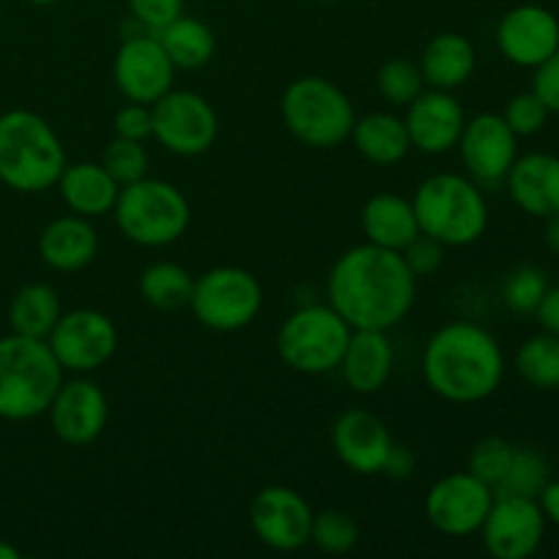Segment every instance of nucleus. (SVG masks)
Instances as JSON below:
<instances>
[{
  "label": "nucleus",
  "mask_w": 559,
  "mask_h": 559,
  "mask_svg": "<svg viewBox=\"0 0 559 559\" xmlns=\"http://www.w3.org/2000/svg\"><path fill=\"white\" fill-rule=\"evenodd\" d=\"M546 227H544V243L546 249L551 251V254L559 257V213H555V216L544 218Z\"/></svg>",
  "instance_id": "49530a36"
},
{
  "label": "nucleus",
  "mask_w": 559,
  "mask_h": 559,
  "mask_svg": "<svg viewBox=\"0 0 559 559\" xmlns=\"http://www.w3.org/2000/svg\"><path fill=\"white\" fill-rule=\"evenodd\" d=\"M194 278L178 262H153L140 276V295L147 306L162 311H175L189 306Z\"/></svg>",
  "instance_id": "c756f323"
},
{
  "label": "nucleus",
  "mask_w": 559,
  "mask_h": 559,
  "mask_svg": "<svg viewBox=\"0 0 559 559\" xmlns=\"http://www.w3.org/2000/svg\"><path fill=\"white\" fill-rule=\"evenodd\" d=\"M131 11V20L145 31L156 33L173 20L183 14V0H126Z\"/></svg>",
  "instance_id": "58836bf2"
},
{
  "label": "nucleus",
  "mask_w": 559,
  "mask_h": 559,
  "mask_svg": "<svg viewBox=\"0 0 559 559\" xmlns=\"http://www.w3.org/2000/svg\"><path fill=\"white\" fill-rule=\"evenodd\" d=\"M551 480L549 462L540 451L535 448H516L511 459V467L502 475V480L497 484L495 495H511V497H530V500H538L544 486Z\"/></svg>",
  "instance_id": "2f4dec72"
},
{
  "label": "nucleus",
  "mask_w": 559,
  "mask_h": 559,
  "mask_svg": "<svg viewBox=\"0 0 559 559\" xmlns=\"http://www.w3.org/2000/svg\"><path fill=\"white\" fill-rule=\"evenodd\" d=\"M156 38L175 69H202L216 55V36L205 22L194 20V16L180 14L178 20L156 31Z\"/></svg>",
  "instance_id": "c85d7f7f"
},
{
  "label": "nucleus",
  "mask_w": 559,
  "mask_h": 559,
  "mask_svg": "<svg viewBox=\"0 0 559 559\" xmlns=\"http://www.w3.org/2000/svg\"><path fill=\"white\" fill-rule=\"evenodd\" d=\"M424 85L426 82L418 63H409V60H388L377 71V91L396 107H407L413 98H418Z\"/></svg>",
  "instance_id": "f704fd0d"
},
{
  "label": "nucleus",
  "mask_w": 559,
  "mask_h": 559,
  "mask_svg": "<svg viewBox=\"0 0 559 559\" xmlns=\"http://www.w3.org/2000/svg\"><path fill=\"white\" fill-rule=\"evenodd\" d=\"M420 371L435 396L467 407L495 396L506 377V355L484 325L451 322L429 338Z\"/></svg>",
  "instance_id": "f03ea898"
},
{
  "label": "nucleus",
  "mask_w": 559,
  "mask_h": 559,
  "mask_svg": "<svg viewBox=\"0 0 559 559\" xmlns=\"http://www.w3.org/2000/svg\"><path fill=\"white\" fill-rule=\"evenodd\" d=\"M349 140L355 142V151L366 162L380 164V167L399 164L413 151L404 118H396L391 112H369L364 118H355Z\"/></svg>",
  "instance_id": "bb28decb"
},
{
  "label": "nucleus",
  "mask_w": 559,
  "mask_h": 559,
  "mask_svg": "<svg viewBox=\"0 0 559 559\" xmlns=\"http://www.w3.org/2000/svg\"><path fill=\"white\" fill-rule=\"evenodd\" d=\"M402 257H404V262H407L409 271H413V276L424 278V276H431V273L440 271L442 260H445V246H442L440 240H435V238H429V235L420 233L418 238H415L413 243L402 251Z\"/></svg>",
  "instance_id": "ea45409f"
},
{
  "label": "nucleus",
  "mask_w": 559,
  "mask_h": 559,
  "mask_svg": "<svg viewBox=\"0 0 559 559\" xmlns=\"http://www.w3.org/2000/svg\"><path fill=\"white\" fill-rule=\"evenodd\" d=\"M47 415L49 426H52L55 437L60 442H66V445H91L107 429V393L93 380H85V377L63 382L55 393Z\"/></svg>",
  "instance_id": "a211bd4d"
},
{
  "label": "nucleus",
  "mask_w": 559,
  "mask_h": 559,
  "mask_svg": "<svg viewBox=\"0 0 559 559\" xmlns=\"http://www.w3.org/2000/svg\"><path fill=\"white\" fill-rule=\"evenodd\" d=\"M189 306L207 331H243L262 311V287L254 273L235 265H218L194 278Z\"/></svg>",
  "instance_id": "1a4fd4ad"
},
{
  "label": "nucleus",
  "mask_w": 559,
  "mask_h": 559,
  "mask_svg": "<svg viewBox=\"0 0 559 559\" xmlns=\"http://www.w3.org/2000/svg\"><path fill=\"white\" fill-rule=\"evenodd\" d=\"M60 298L55 287L44 282L25 284L14 293L9 304V328L11 333H20L27 338H47L52 333L55 322L60 320Z\"/></svg>",
  "instance_id": "cd10ccee"
},
{
  "label": "nucleus",
  "mask_w": 559,
  "mask_h": 559,
  "mask_svg": "<svg viewBox=\"0 0 559 559\" xmlns=\"http://www.w3.org/2000/svg\"><path fill=\"white\" fill-rule=\"evenodd\" d=\"M66 164L63 142L41 115L31 109L0 115V183L20 194H38L58 186Z\"/></svg>",
  "instance_id": "7ed1b4c3"
},
{
  "label": "nucleus",
  "mask_w": 559,
  "mask_h": 559,
  "mask_svg": "<svg viewBox=\"0 0 559 559\" xmlns=\"http://www.w3.org/2000/svg\"><path fill=\"white\" fill-rule=\"evenodd\" d=\"M497 47L508 63L535 69L559 49L557 14L538 3L513 5L497 25Z\"/></svg>",
  "instance_id": "f3484780"
},
{
  "label": "nucleus",
  "mask_w": 559,
  "mask_h": 559,
  "mask_svg": "<svg viewBox=\"0 0 559 559\" xmlns=\"http://www.w3.org/2000/svg\"><path fill=\"white\" fill-rule=\"evenodd\" d=\"M360 227H364L366 243L393 251H404L420 235L413 200L391 194V191H382V194L366 200L364 211H360Z\"/></svg>",
  "instance_id": "b1692460"
},
{
  "label": "nucleus",
  "mask_w": 559,
  "mask_h": 559,
  "mask_svg": "<svg viewBox=\"0 0 559 559\" xmlns=\"http://www.w3.org/2000/svg\"><path fill=\"white\" fill-rule=\"evenodd\" d=\"M47 344L63 371L91 374L112 360L118 349V328L98 309L63 311L47 336Z\"/></svg>",
  "instance_id": "9b49d317"
},
{
  "label": "nucleus",
  "mask_w": 559,
  "mask_h": 559,
  "mask_svg": "<svg viewBox=\"0 0 559 559\" xmlns=\"http://www.w3.org/2000/svg\"><path fill=\"white\" fill-rule=\"evenodd\" d=\"M413 473H415L413 451H407L404 445H396V442H393L391 453H388L385 467H382V475H388V478H393V480H404V478H409Z\"/></svg>",
  "instance_id": "c03bdc74"
},
{
  "label": "nucleus",
  "mask_w": 559,
  "mask_h": 559,
  "mask_svg": "<svg viewBox=\"0 0 559 559\" xmlns=\"http://www.w3.org/2000/svg\"><path fill=\"white\" fill-rule=\"evenodd\" d=\"M475 63H478V55L467 36L440 33L424 47L418 69L426 85L453 93L456 87L467 85L469 76L475 74Z\"/></svg>",
  "instance_id": "a878e982"
},
{
  "label": "nucleus",
  "mask_w": 559,
  "mask_h": 559,
  "mask_svg": "<svg viewBox=\"0 0 559 559\" xmlns=\"http://www.w3.org/2000/svg\"><path fill=\"white\" fill-rule=\"evenodd\" d=\"M418 278L402 251L360 243L344 251L328 276V304L353 331H391L415 306Z\"/></svg>",
  "instance_id": "f257e3e1"
},
{
  "label": "nucleus",
  "mask_w": 559,
  "mask_h": 559,
  "mask_svg": "<svg viewBox=\"0 0 559 559\" xmlns=\"http://www.w3.org/2000/svg\"><path fill=\"white\" fill-rule=\"evenodd\" d=\"M112 80L126 102L153 104L173 91L175 63L158 44L156 33L140 31L126 36L115 52Z\"/></svg>",
  "instance_id": "2eb2a0df"
},
{
  "label": "nucleus",
  "mask_w": 559,
  "mask_h": 559,
  "mask_svg": "<svg viewBox=\"0 0 559 559\" xmlns=\"http://www.w3.org/2000/svg\"><path fill=\"white\" fill-rule=\"evenodd\" d=\"M358 540L360 527L349 513L336 511V508L314 513L309 544H314L320 551H325V555H349L358 546Z\"/></svg>",
  "instance_id": "473e14b6"
},
{
  "label": "nucleus",
  "mask_w": 559,
  "mask_h": 559,
  "mask_svg": "<svg viewBox=\"0 0 559 559\" xmlns=\"http://www.w3.org/2000/svg\"><path fill=\"white\" fill-rule=\"evenodd\" d=\"M538 506L540 511H544L546 522L555 524L559 530V478H551L549 484L544 486V491H540L538 497Z\"/></svg>",
  "instance_id": "a18cd8bd"
},
{
  "label": "nucleus",
  "mask_w": 559,
  "mask_h": 559,
  "mask_svg": "<svg viewBox=\"0 0 559 559\" xmlns=\"http://www.w3.org/2000/svg\"><path fill=\"white\" fill-rule=\"evenodd\" d=\"M317 3H342V0H317Z\"/></svg>",
  "instance_id": "8fccbe9b"
},
{
  "label": "nucleus",
  "mask_w": 559,
  "mask_h": 559,
  "mask_svg": "<svg viewBox=\"0 0 559 559\" xmlns=\"http://www.w3.org/2000/svg\"><path fill=\"white\" fill-rule=\"evenodd\" d=\"M535 320H538L540 331L559 336V284H555V287L549 284L546 295L540 298L538 309H535Z\"/></svg>",
  "instance_id": "37998d69"
},
{
  "label": "nucleus",
  "mask_w": 559,
  "mask_h": 559,
  "mask_svg": "<svg viewBox=\"0 0 559 559\" xmlns=\"http://www.w3.org/2000/svg\"><path fill=\"white\" fill-rule=\"evenodd\" d=\"M98 254V235L91 218L60 216L49 222L38 235V257L58 273H76L91 265Z\"/></svg>",
  "instance_id": "4be33fe9"
},
{
  "label": "nucleus",
  "mask_w": 559,
  "mask_h": 559,
  "mask_svg": "<svg viewBox=\"0 0 559 559\" xmlns=\"http://www.w3.org/2000/svg\"><path fill=\"white\" fill-rule=\"evenodd\" d=\"M338 371L349 391L360 396L382 391L393 371V347L385 331H353Z\"/></svg>",
  "instance_id": "5701e85b"
},
{
  "label": "nucleus",
  "mask_w": 559,
  "mask_h": 559,
  "mask_svg": "<svg viewBox=\"0 0 559 559\" xmlns=\"http://www.w3.org/2000/svg\"><path fill=\"white\" fill-rule=\"evenodd\" d=\"M314 511L289 486H267L251 500L249 524L257 540L273 551H298L311 540Z\"/></svg>",
  "instance_id": "dca6fc26"
},
{
  "label": "nucleus",
  "mask_w": 559,
  "mask_h": 559,
  "mask_svg": "<svg viewBox=\"0 0 559 559\" xmlns=\"http://www.w3.org/2000/svg\"><path fill=\"white\" fill-rule=\"evenodd\" d=\"M102 164L104 169L118 180V186H129L134 183V180L145 178L151 158H147V151L142 142L115 136V140L104 147Z\"/></svg>",
  "instance_id": "e433bc0d"
},
{
  "label": "nucleus",
  "mask_w": 559,
  "mask_h": 559,
  "mask_svg": "<svg viewBox=\"0 0 559 559\" xmlns=\"http://www.w3.org/2000/svg\"><path fill=\"white\" fill-rule=\"evenodd\" d=\"M22 555H20V549H16V546H11L9 540H3L0 538V559H20Z\"/></svg>",
  "instance_id": "de8ad7c7"
},
{
  "label": "nucleus",
  "mask_w": 559,
  "mask_h": 559,
  "mask_svg": "<svg viewBox=\"0 0 559 559\" xmlns=\"http://www.w3.org/2000/svg\"><path fill=\"white\" fill-rule=\"evenodd\" d=\"M282 118L300 145L331 151L349 140L358 115L336 82L325 76H300L284 91Z\"/></svg>",
  "instance_id": "0eeeda50"
},
{
  "label": "nucleus",
  "mask_w": 559,
  "mask_h": 559,
  "mask_svg": "<svg viewBox=\"0 0 559 559\" xmlns=\"http://www.w3.org/2000/svg\"><path fill=\"white\" fill-rule=\"evenodd\" d=\"M495 489L475 478L473 473H451L437 480L426 495V519L437 533L448 538H467L475 535L489 516Z\"/></svg>",
  "instance_id": "f8f14e48"
},
{
  "label": "nucleus",
  "mask_w": 559,
  "mask_h": 559,
  "mask_svg": "<svg viewBox=\"0 0 559 559\" xmlns=\"http://www.w3.org/2000/svg\"><path fill=\"white\" fill-rule=\"evenodd\" d=\"M153 140L175 156L194 158L213 147L218 115L205 96L194 91H169L151 104Z\"/></svg>",
  "instance_id": "9d476101"
},
{
  "label": "nucleus",
  "mask_w": 559,
  "mask_h": 559,
  "mask_svg": "<svg viewBox=\"0 0 559 559\" xmlns=\"http://www.w3.org/2000/svg\"><path fill=\"white\" fill-rule=\"evenodd\" d=\"M418 229L442 246L464 249L484 238L489 227V205L484 189L469 175L437 173L415 189Z\"/></svg>",
  "instance_id": "20e7f679"
},
{
  "label": "nucleus",
  "mask_w": 559,
  "mask_h": 559,
  "mask_svg": "<svg viewBox=\"0 0 559 559\" xmlns=\"http://www.w3.org/2000/svg\"><path fill=\"white\" fill-rule=\"evenodd\" d=\"M60 385L63 366L47 338H27L20 333L0 338V418L20 424L47 415Z\"/></svg>",
  "instance_id": "39448f33"
},
{
  "label": "nucleus",
  "mask_w": 559,
  "mask_h": 559,
  "mask_svg": "<svg viewBox=\"0 0 559 559\" xmlns=\"http://www.w3.org/2000/svg\"><path fill=\"white\" fill-rule=\"evenodd\" d=\"M27 3L31 5H55V3H60V0H27Z\"/></svg>",
  "instance_id": "09e8293b"
},
{
  "label": "nucleus",
  "mask_w": 559,
  "mask_h": 559,
  "mask_svg": "<svg viewBox=\"0 0 559 559\" xmlns=\"http://www.w3.org/2000/svg\"><path fill=\"white\" fill-rule=\"evenodd\" d=\"M516 445L508 442L506 437H484L473 445L469 451V462H467V473H473L475 478H480L484 484H489L491 489H497V484L502 480V475L508 473L511 467V459Z\"/></svg>",
  "instance_id": "c9c22d12"
},
{
  "label": "nucleus",
  "mask_w": 559,
  "mask_h": 559,
  "mask_svg": "<svg viewBox=\"0 0 559 559\" xmlns=\"http://www.w3.org/2000/svg\"><path fill=\"white\" fill-rule=\"evenodd\" d=\"M506 186L513 205L527 216H555L559 213V156L555 153H524L513 162Z\"/></svg>",
  "instance_id": "412c9836"
},
{
  "label": "nucleus",
  "mask_w": 559,
  "mask_h": 559,
  "mask_svg": "<svg viewBox=\"0 0 559 559\" xmlns=\"http://www.w3.org/2000/svg\"><path fill=\"white\" fill-rule=\"evenodd\" d=\"M533 93L549 107V112L559 115V49L544 63L535 66Z\"/></svg>",
  "instance_id": "79ce46f5"
},
{
  "label": "nucleus",
  "mask_w": 559,
  "mask_h": 559,
  "mask_svg": "<svg viewBox=\"0 0 559 559\" xmlns=\"http://www.w3.org/2000/svg\"><path fill=\"white\" fill-rule=\"evenodd\" d=\"M115 136H126V140L145 142L153 134V115L151 104H136L129 102L115 112L112 120Z\"/></svg>",
  "instance_id": "a19ab883"
},
{
  "label": "nucleus",
  "mask_w": 559,
  "mask_h": 559,
  "mask_svg": "<svg viewBox=\"0 0 559 559\" xmlns=\"http://www.w3.org/2000/svg\"><path fill=\"white\" fill-rule=\"evenodd\" d=\"M115 224L126 240L145 249H164L186 235L191 224V205L175 183L142 178L120 186L112 207Z\"/></svg>",
  "instance_id": "423d86ee"
},
{
  "label": "nucleus",
  "mask_w": 559,
  "mask_h": 559,
  "mask_svg": "<svg viewBox=\"0 0 559 559\" xmlns=\"http://www.w3.org/2000/svg\"><path fill=\"white\" fill-rule=\"evenodd\" d=\"M519 377L535 391H559V336L540 331L516 349Z\"/></svg>",
  "instance_id": "7c9ffc66"
},
{
  "label": "nucleus",
  "mask_w": 559,
  "mask_h": 559,
  "mask_svg": "<svg viewBox=\"0 0 559 559\" xmlns=\"http://www.w3.org/2000/svg\"><path fill=\"white\" fill-rule=\"evenodd\" d=\"M549 115H551L549 107H546L533 91H524V93H516V96L506 104L502 118H506V123L511 126V131L516 136H533L544 129Z\"/></svg>",
  "instance_id": "4c0bfd02"
},
{
  "label": "nucleus",
  "mask_w": 559,
  "mask_h": 559,
  "mask_svg": "<svg viewBox=\"0 0 559 559\" xmlns=\"http://www.w3.org/2000/svg\"><path fill=\"white\" fill-rule=\"evenodd\" d=\"M467 115L451 91H420L418 98L407 104L404 126H407L409 145L426 156H442L459 145Z\"/></svg>",
  "instance_id": "6ab92c4d"
},
{
  "label": "nucleus",
  "mask_w": 559,
  "mask_h": 559,
  "mask_svg": "<svg viewBox=\"0 0 559 559\" xmlns=\"http://www.w3.org/2000/svg\"><path fill=\"white\" fill-rule=\"evenodd\" d=\"M349 336L353 328L331 304L300 306L278 328V358L300 374H328L342 364Z\"/></svg>",
  "instance_id": "6e6552de"
},
{
  "label": "nucleus",
  "mask_w": 559,
  "mask_h": 559,
  "mask_svg": "<svg viewBox=\"0 0 559 559\" xmlns=\"http://www.w3.org/2000/svg\"><path fill=\"white\" fill-rule=\"evenodd\" d=\"M58 189L69 211L85 218L112 213L120 194L118 180L104 169L102 162L66 164L63 175L58 180Z\"/></svg>",
  "instance_id": "393cba45"
},
{
  "label": "nucleus",
  "mask_w": 559,
  "mask_h": 559,
  "mask_svg": "<svg viewBox=\"0 0 559 559\" xmlns=\"http://www.w3.org/2000/svg\"><path fill=\"white\" fill-rule=\"evenodd\" d=\"M456 147L464 169L480 189L506 183L513 162L519 158V136L497 112H480L469 118Z\"/></svg>",
  "instance_id": "ddd939ff"
},
{
  "label": "nucleus",
  "mask_w": 559,
  "mask_h": 559,
  "mask_svg": "<svg viewBox=\"0 0 559 559\" xmlns=\"http://www.w3.org/2000/svg\"><path fill=\"white\" fill-rule=\"evenodd\" d=\"M544 511L530 497L495 495L489 516L480 524V538L495 559H530L546 538Z\"/></svg>",
  "instance_id": "4468645a"
},
{
  "label": "nucleus",
  "mask_w": 559,
  "mask_h": 559,
  "mask_svg": "<svg viewBox=\"0 0 559 559\" xmlns=\"http://www.w3.org/2000/svg\"><path fill=\"white\" fill-rule=\"evenodd\" d=\"M333 451L355 475H382L393 437L388 426L369 409H347L333 424Z\"/></svg>",
  "instance_id": "aec40b11"
},
{
  "label": "nucleus",
  "mask_w": 559,
  "mask_h": 559,
  "mask_svg": "<svg viewBox=\"0 0 559 559\" xmlns=\"http://www.w3.org/2000/svg\"><path fill=\"white\" fill-rule=\"evenodd\" d=\"M546 289H549L546 273L535 265H522L508 273L506 284H502V300L513 314H535Z\"/></svg>",
  "instance_id": "72a5a7b5"
}]
</instances>
